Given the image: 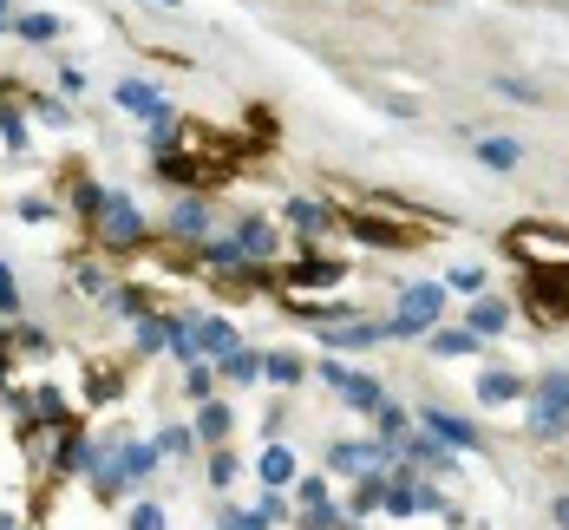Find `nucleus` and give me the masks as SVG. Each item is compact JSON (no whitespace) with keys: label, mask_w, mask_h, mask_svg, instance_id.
<instances>
[{"label":"nucleus","mask_w":569,"mask_h":530,"mask_svg":"<svg viewBox=\"0 0 569 530\" xmlns=\"http://www.w3.org/2000/svg\"><path fill=\"white\" fill-rule=\"evenodd\" d=\"M151 242H158V217H144V203H138L131 190L106 183V203H99V217H92V230H86V249L124 269V262H138Z\"/></svg>","instance_id":"nucleus-1"},{"label":"nucleus","mask_w":569,"mask_h":530,"mask_svg":"<svg viewBox=\"0 0 569 530\" xmlns=\"http://www.w3.org/2000/svg\"><path fill=\"white\" fill-rule=\"evenodd\" d=\"M523 439L530 446H563L569 439V367H537L523 393Z\"/></svg>","instance_id":"nucleus-2"},{"label":"nucleus","mask_w":569,"mask_h":530,"mask_svg":"<svg viewBox=\"0 0 569 530\" xmlns=\"http://www.w3.org/2000/svg\"><path fill=\"white\" fill-rule=\"evenodd\" d=\"M446 321H452V294H446L439 276H426V282H406V289H399V308L380 328H387V341H426V334L446 328Z\"/></svg>","instance_id":"nucleus-3"},{"label":"nucleus","mask_w":569,"mask_h":530,"mask_svg":"<svg viewBox=\"0 0 569 530\" xmlns=\"http://www.w3.org/2000/svg\"><path fill=\"white\" fill-rule=\"evenodd\" d=\"M498 249L523 262V269H569V230L563 223H550V217H523L511 230L498 236Z\"/></svg>","instance_id":"nucleus-4"},{"label":"nucleus","mask_w":569,"mask_h":530,"mask_svg":"<svg viewBox=\"0 0 569 530\" xmlns=\"http://www.w3.org/2000/svg\"><path fill=\"white\" fill-rule=\"evenodd\" d=\"M276 223L295 236V249H321L328 236H341V203H335L328 190H295Z\"/></svg>","instance_id":"nucleus-5"},{"label":"nucleus","mask_w":569,"mask_h":530,"mask_svg":"<svg viewBox=\"0 0 569 530\" xmlns=\"http://www.w3.org/2000/svg\"><path fill=\"white\" fill-rule=\"evenodd\" d=\"M412 426H419L426 439H439L446 452H458V459H465V452H471V459H485V452H491V439H485V426H471L465 412L439 407V400H419V407H412Z\"/></svg>","instance_id":"nucleus-6"},{"label":"nucleus","mask_w":569,"mask_h":530,"mask_svg":"<svg viewBox=\"0 0 569 530\" xmlns=\"http://www.w3.org/2000/svg\"><path fill=\"white\" fill-rule=\"evenodd\" d=\"M217 230H223L217 197H171V210L158 217V236H164V242H177V249H203Z\"/></svg>","instance_id":"nucleus-7"},{"label":"nucleus","mask_w":569,"mask_h":530,"mask_svg":"<svg viewBox=\"0 0 569 530\" xmlns=\"http://www.w3.org/2000/svg\"><path fill=\"white\" fill-rule=\"evenodd\" d=\"M131 353H92L86 360V373H79V400H86V412H99V407H118L124 393H131Z\"/></svg>","instance_id":"nucleus-8"},{"label":"nucleus","mask_w":569,"mask_h":530,"mask_svg":"<svg viewBox=\"0 0 569 530\" xmlns=\"http://www.w3.org/2000/svg\"><path fill=\"white\" fill-rule=\"evenodd\" d=\"M223 230L242 242V256H249V262H262V269L288 262V230L276 223V217H262V210H242V217H229Z\"/></svg>","instance_id":"nucleus-9"},{"label":"nucleus","mask_w":569,"mask_h":530,"mask_svg":"<svg viewBox=\"0 0 569 530\" xmlns=\"http://www.w3.org/2000/svg\"><path fill=\"white\" fill-rule=\"evenodd\" d=\"M315 341H321V353H341L347 360V353H373L380 341H387V328H380L373 314H360V308H341L335 321L315 328Z\"/></svg>","instance_id":"nucleus-10"},{"label":"nucleus","mask_w":569,"mask_h":530,"mask_svg":"<svg viewBox=\"0 0 569 530\" xmlns=\"http://www.w3.org/2000/svg\"><path fill=\"white\" fill-rule=\"evenodd\" d=\"M393 459H399L393 446H380L373 432H360V439H335L321 466H328V478H360V471H387Z\"/></svg>","instance_id":"nucleus-11"},{"label":"nucleus","mask_w":569,"mask_h":530,"mask_svg":"<svg viewBox=\"0 0 569 530\" xmlns=\"http://www.w3.org/2000/svg\"><path fill=\"white\" fill-rule=\"evenodd\" d=\"M399 466H412L419 478H439V484H458V471H465V459H458V452H446L439 439H426V432L412 426V432L399 439Z\"/></svg>","instance_id":"nucleus-12"},{"label":"nucleus","mask_w":569,"mask_h":530,"mask_svg":"<svg viewBox=\"0 0 569 530\" xmlns=\"http://www.w3.org/2000/svg\"><path fill=\"white\" fill-rule=\"evenodd\" d=\"M523 393H530V373H517V367H478V373H471V400L485 412L523 407Z\"/></svg>","instance_id":"nucleus-13"},{"label":"nucleus","mask_w":569,"mask_h":530,"mask_svg":"<svg viewBox=\"0 0 569 530\" xmlns=\"http://www.w3.org/2000/svg\"><path fill=\"white\" fill-rule=\"evenodd\" d=\"M511 321H517V301H511V294H491V289H485V294H471V301H465V328H471L478 341H491V348L511 334Z\"/></svg>","instance_id":"nucleus-14"},{"label":"nucleus","mask_w":569,"mask_h":530,"mask_svg":"<svg viewBox=\"0 0 569 530\" xmlns=\"http://www.w3.org/2000/svg\"><path fill=\"white\" fill-rule=\"evenodd\" d=\"M112 106H124L131 118H144V124H171L177 118V106L151 86V79H118L112 86Z\"/></svg>","instance_id":"nucleus-15"},{"label":"nucleus","mask_w":569,"mask_h":530,"mask_svg":"<svg viewBox=\"0 0 569 530\" xmlns=\"http://www.w3.org/2000/svg\"><path fill=\"white\" fill-rule=\"evenodd\" d=\"M242 348V328L229 308H197V360H223Z\"/></svg>","instance_id":"nucleus-16"},{"label":"nucleus","mask_w":569,"mask_h":530,"mask_svg":"<svg viewBox=\"0 0 569 530\" xmlns=\"http://www.w3.org/2000/svg\"><path fill=\"white\" fill-rule=\"evenodd\" d=\"M158 466H164V452H158L151 439H138V432L118 446V459H112V471H118V484H124V491H144V484L158 478Z\"/></svg>","instance_id":"nucleus-17"},{"label":"nucleus","mask_w":569,"mask_h":530,"mask_svg":"<svg viewBox=\"0 0 569 530\" xmlns=\"http://www.w3.org/2000/svg\"><path fill=\"white\" fill-rule=\"evenodd\" d=\"M387 491H393V471H360V478L347 484L341 511L353 518V524H367V518H380V511H387Z\"/></svg>","instance_id":"nucleus-18"},{"label":"nucleus","mask_w":569,"mask_h":530,"mask_svg":"<svg viewBox=\"0 0 569 530\" xmlns=\"http://www.w3.org/2000/svg\"><path fill=\"white\" fill-rule=\"evenodd\" d=\"M419 348H426V360H485V353H491V341H478L465 321H446V328H432Z\"/></svg>","instance_id":"nucleus-19"},{"label":"nucleus","mask_w":569,"mask_h":530,"mask_svg":"<svg viewBox=\"0 0 569 530\" xmlns=\"http://www.w3.org/2000/svg\"><path fill=\"white\" fill-rule=\"evenodd\" d=\"M190 432H197L203 452H210V446H229V439H236V407H229L223 393L203 400V407H190Z\"/></svg>","instance_id":"nucleus-20"},{"label":"nucleus","mask_w":569,"mask_h":530,"mask_svg":"<svg viewBox=\"0 0 569 530\" xmlns=\"http://www.w3.org/2000/svg\"><path fill=\"white\" fill-rule=\"evenodd\" d=\"M295 478H301V452H295V446L276 439V446L256 452V484H262V491H295Z\"/></svg>","instance_id":"nucleus-21"},{"label":"nucleus","mask_w":569,"mask_h":530,"mask_svg":"<svg viewBox=\"0 0 569 530\" xmlns=\"http://www.w3.org/2000/svg\"><path fill=\"white\" fill-rule=\"evenodd\" d=\"M118 276H124V269L106 262V256H92V249H86V256H72V289L86 294V301H106V294L118 289Z\"/></svg>","instance_id":"nucleus-22"},{"label":"nucleus","mask_w":569,"mask_h":530,"mask_svg":"<svg viewBox=\"0 0 569 530\" xmlns=\"http://www.w3.org/2000/svg\"><path fill=\"white\" fill-rule=\"evenodd\" d=\"M335 400H341L347 412H360V419H373V412L387 407L393 393L380 387V373H367V367H353V373H347V387H341V393H335Z\"/></svg>","instance_id":"nucleus-23"},{"label":"nucleus","mask_w":569,"mask_h":530,"mask_svg":"<svg viewBox=\"0 0 569 530\" xmlns=\"http://www.w3.org/2000/svg\"><path fill=\"white\" fill-rule=\"evenodd\" d=\"M301 380H308V353H295V348H262V387L295 393Z\"/></svg>","instance_id":"nucleus-24"},{"label":"nucleus","mask_w":569,"mask_h":530,"mask_svg":"<svg viewBox=\"0 0 569 530\" xmlns=\"http://www.w3.org/2000/svg\"><path fill=\"white\" fill-rule=\"evenodd\" d=\"M471 158L485 164V171L511 177L523 164V138H505V131H478V144H471Z\"/></svg>","instance_id":"nucleus-25"},{"label":"nucleus","mask_w":569,"mask_h":530,"mask_svg":"<svg viewBox=\"0 0 569 530\" xmlns=\"http://www.w3.org/2000/svg\"><path fill=\"white\" fill-rule=\"evenodd\" d=\"M158 353H171L164 308H151V314H138V321H131V360H158Z\"/></svg>","instance_id":"nucleus-26"},{"label":"nucleus","mask_w":569,"mask_h":530,"mask_svg":"<svg viewBox=\"0 0 569 530\" xmlns=\"http://www.w3.org/2000/svg\"><path fill=\"white\" fill-rule=\"evenodd\" d=\"M217 380H223V387H262V348L242 341L236 353H223V360H217Z\"/></svg>","instance_id":"nucleus-27"},{"label":"nucleus","mask_w":569,"mask_h":530,"mask_svg":"<svg viewBox=\"0 0 569 530\" xmlns=\"http://www.w3.org/2000/svg\"><path fill=\"white\" fill-rule=\"evenodd\" d=\"M367 432H373L380 446H393V452H399V439L412 432V407H406V400H387V407L367 419Z\"/></svg>","instance_id":"nucleus-28"},{"label":"nucleus","mask_w":569,"mask_h":530,"mask_svg":"<svg viewBox=\"0 0 569 530\" xmlns=\"http://www.w3.org/2000/svg\"><path fill=\"white\" fill-rule=\"evenodd\" d=\"M13 33H20L27 47H53L59 33H66V20L47 13V7H33V13H20V20H13Z\"/></svg>","instance_id":"nucleus-29"},{"label":"nucleus","mask_w":569,"mask_h":530,"mask_svg":"<svg viewBox=\"0 0 569 530\" xmlns=\"http://www.w3.org/2000/svg\"><path fill=\"white\" fill-rule=\"evenodd\" d=\"M217 393H223L217 360H190V367H183V400H190V407H203V400H217Z\"/></svg>","instance_id":"nucleus-30"},{"label":"nucleus","mask_w":569,"mask_h":530,"mask_svg":"<svg viewBox=\"0 0 569 530\" xmlns=\"http://www.w3.org/2000/svg\"><path fill=\"white\" fill-rule=\"evenodd\" d=\"M53 353V328H40V321H13V360L27 367V360H47Z\"/></svg>","instance_id":"nucleus-31"},{"label":"nucleus","mask_w":569,"mask_h":530,"mask_svg":"<svg viewBox=\"0 0 569 530\" xmlns=\"http://www.w3.org/2000/svg\"><path fill=\"white\" fill-rule=\"evenodd\" d=\"M203 478H210V491H229V484L242 478V452H236V446H210V452H203Z\"/></svg>","instance_id":"nucleus-32"},{"label":"nucleus","mask_w":569,"mask_h":530,"mask_svg":"<svg viewBox=\"0 0 569 530\" xmlns=\"http://www.w3.org/2000/svg\"><path fill=\"white\" fill-rule=\"evenodd\" d=\"M491 92H498L505 106H543V99H550V92H543L537 79H523V72H498V79H491Z\"/></svg>","instance_id":"nucleus-33"},{"label":"nucleus","mask_w":569,"mask_h":530,"mask_svg":"<svg viewBox=\"0 0 569 530\" xmlns=\"http://www.w3.org/2000/svg\"><path fill=\"white\" fill-rule=\"evenodd\" d=\"M13 217H20V223H33V230H40V223H59V217H66V210H59V197H53V190H27V197H20V203H13Z\"/></svg>","instance_id":"nucleus-34"},{"label":"nucleus","mask_w":569,"mask_h":530,"mask_svg":"<svg viewBox=\"0 0 569 530\" xmlns=\"http://www.w3.org/2000/svg\"><path fill=\"white\" fill-rule=\"evenodd\" d=\"M439 282H446V294H465V301H471V294L491 289V269H478V262H452Z\"/></svg>","instance_id":"nucleus-35"},{"label":"nucleus","mask_w":569,"mask_h":530,"mask_svg":"<svg viewBox=\"0 0 569 530\" xmlns=\"http://www.w3.org/2000/svg\"><path fill=\"white\" fill-rule=\"evenodd\" d=\"M242 138H249L256 151H276L282 124H276V112H269V106H249V118H242Z\"/></svg>","instance_id":"nucleus-36"},{"label":"nucleus","mask_w":569,"mask_h":530,"mask_svg":"<svg viewBox=\"0 0 569 530\" xmlns=\"http://www.w3.org/2000/svg\"><path fill=\"white\" fill-rule=\"evenodd\" d=\"M151 446H158L164 459H197V452H203L190 426H158V432H151Z\"/></svg>","instance_id":"nucleus-37"},{"label":"nucleus","mask_w":569,"mask_h":530,"mask_svg":"<svg viewBox=\"0 0 569 530\" xmlns=\"http://www.w3.org/2000/svg\"><path fill=\"white\" fill-rule=\"evenodd\" d=\"M0 321H27V294H20V276L7 256H0Z\"/></svg>","instance_id":"nucleus-38"},{"label":"nucleus","mask_w":569,"mask_h":530,"mask_svg":"<svg viewBox=\"0 0 569 530\" xmlns=\"http://www.w3.org/2000/svg\"><path fill=\"white\" fill-rule=\"evenodd\" d=\"M0 144L27 164V144H33V131H27V112H13V106H0Z\"/></svg>","instance_id":"nucleus-39"},{"label":"nucleus","mask_w":569,"mask_h":530,"mask_svg":"<svg viewBox=\"0 0 569 530\" xmlns=\"http://www.w3.org/2000/svg\"><path fill=\"white\" fill-rule=\"evenodd\" d=\"M347 373H353V360H341V353H321V360H308V380H321L328 393H341Z\"/></svg>","instance_id":"nucleus-40"},{"label":"nucleus","mask_w":569,"mask_h":530,"mask_svg":"<svg viewBox=\"0 0 569 530\" xmlns=\"http://www.w3.org/2000/svg\"><path fill=\"white\" fill-rule=\"evenodd\" d=\"M301 504H335L328 471H301V478H295V511H301Z\"/></svg>","instance_id":"nucleus-41"},{"label":"nucleus","mask_w":569,"mask_h":530,"mask_svg":"<svg viewBox=\"0 0 569 530\" xmlns=\"http://www.w3.org/2000/svg\"><path fill=\"white\" fill-rule=\"evenodd\" d=\"M124 530H171V511L151 504V498H138V504L124 511Z\"/></svg>","instance_id":"nucleus-42"},{"label":"nucleus","mask_w":569,"mask_h":530,"mask_svg":"<svg viewBox=\"0 0 569 530\" xmlns=\"http://www.w3.org/2000/svg\"><path fill=\"white\" fill-rule=\"evenodd\" d=\"M217 530H269L256 504H217Z\"/></svg>","instance_id":"nucleus-43"},{"label":"nucleus","mask_w":569,"mask_h":530,"mask_svg":"<svg viewBox=\"0 0 569 530\" xmlns=\"http://www.w3.org/2000/svg\"><path fill=\"white\" fill-rule=\"evenodd\" d=\"M282 432H288V400H269V412H262V439L276 446Z\"/></svg>","instance_id":"nucleus-44"},{"label":"nucleus","mask_w":569,"mask_h":530,"mask_svg":"<svg viewBox=\"0 0 569 530\" xmlns=\"http://www.w3.org/2000/svg\"><path fill=\"white\" fill-rule=\"evenodd\" d=\"M59 86H66V92H86V72H79L72 59H59Z\"/></svg>","instance_id":"nucleus-45"},{"label":"nucleus","mask_w":569,"mask_h":530,"mask_svg":"<svg viewBox=\"0 0 569 530\" xmlns=\"http://www.w3.org/2000/svg\"><path fill=\"white\" fill-rule=\"evenodd\" d=\"M13 373H20V360H13V348H0V393L13 387Z\"/></svg>","instance_id":"nucleus-46"},{"label":"nucleus","mask_w":569,"mask_h":530,"mask_svg":"<svg viewBox=\"0 0 569 530\" xmlns=\"http://www.w3.org/2000/svg\"><path fill=\"white\" fill-rule=\"evenodd\" d=\"M13 20H20V13H13V0H0V33H13Z\"/></svg>","instance_id":"nucleus-47"},{"label":"nucleus","mask_w":569,"mask_h":530,"mask_svg":"<svg viewBox=\"0 0 569 530\" xmlns=\"http://www.w3.org/2000/svg\"><path fill=\"white\" fill-rule=\"evenodd\" d=\"M550 518H557V524L569 530V491H563V498H557V504H550Z\"/></svg>","instance_id":"nucleus-48"},{"label":"nucleus","mask_w":569,"mask_h":530,"mask_svg":"<svg viewBox=\"0 0 569 530\" xmlns=\"http://www.w3.org/2000/svg\"><path fill=\"white\" fill-rule=\"evenodd\" d=\"M151 7H158V13H177V7H183V0H151Z\"/></svg>","instance_id":"nucleus-49"},{"label":"nucleus","mask_w":569,"mask_h":530,"mask_svg":"<svg viewBox=\"0 0 569 530\" xmlns=\"http://www.w3.org/2000/svg\"><path fill=\"white\" fill-rule=\"evenodd\" d=\"M20 530H33V524H20Z\"/></svg>","instance_id":"nucleus-50"}]
</instances>
